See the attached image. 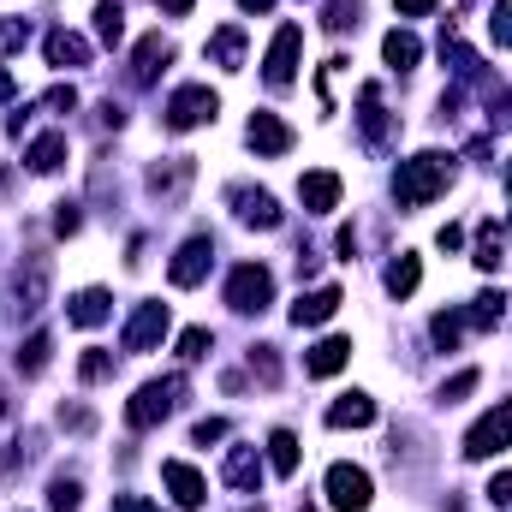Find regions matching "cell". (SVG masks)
Here are the masks:
<instances>
[{"mask_svg":"<svg viewBox=\"0 0 512 512\" xmlns=\"http://www.w3.org/2000/svg\"><path fill=\"white\" fill-rule=\"evenodd\" d=\"M489 36H495V48H512V0H495V12H489Z\"/></svg>","mask_w":512,"mask_h":512,"instance_id":"74e56055","label":"cell"},{"mask_svg":"<svg viewBox=\"0 0 512 512\" xmlns=\"http://www.w3.org/2000/svg\"><path fill=\"white\" fill-rule=\"evenodd\" d=\"M328 423H334V429H370V423H376V399H370V393H340V399L328 405Z\"/></svg>","mask_w":512,"mask_h":512,"instance_id":"7402d4cb","label":"cell"},{"mask_svg":"<svg viewBox=\"0 0 512 512\" xmlns=\"http://www.w3.org/2000/svg\"><path fill=\"white\" fill-rule=\"evenodd\" d=\"M42 298H48V262L36 256L24 268V280H18V310H42Z\"/></svg>","mask_w":512,"mask_h":512,"instance_id":"83f0119b","label":"cell"},{"mask_svg":"<svg viewBox=\"0 0 512 512\" xmlns=\"http://www.w3.org/2000/svg\"><path fill=\"white\" fill-rule=\"evenodd\" d=\"M66 316H72L78 328H102V322L114 316V298H108L102 286H84V292H72V298H66Z\"/></svg>","mask_w":512,"mask_h":512,"instance_id":"ac0fdd59","label":"cell"},{"mask_svg":"<svg viewBox=\"0 0 512 512\" xmlns=\"http://www.w3.org/2000/svg\"><path fill=\"white\" fill-rule=\"evenodd\" d=\"M114 512H161V507L143 501V495H114Z\"/></svg>","mask_w":512,"mask_h":512,"instance_id":"c3c4849f","label":"cell"},{"mask_svg":"<svg viewBox=\"0 0 512 512\" xmlns=\"http://www.w3.org/2000/svg\"><path fill=\"white\" fill-rule=\"evenodd\" d=\"M209 346H215V334H209V328H185V334H179V358H185V364L209 358Z\"/></svg>","mask_w":512,"mask_h":512,"instance_id":"d590c367","label":"cell"},{"mask_svg":"<svg viewBox=\"0 0 512 512\" xmlns=\"http://www.w3.org/2000/svg\"><path fill=\"white\" fill-rule=\"evenodd\" d=\"M340 173H328V167H316V173H304L298 179V197H304V209L310 215H328V209H340Z\"/></svg>","mask_w":512,"mask_h":512,"instance_id":"7c38bea8","label":"cell"},{"mask_svg":"<svg viewBox=\"0 0 512 512\" xmlns=\"http://www.w3.org/2000/svg\"><path fill=\"white\" fill-rule=\"evenodd\" d=\"M191 179H197V161H191V155H167V161L149 167V191H155L161 203H185Z\"/></svg>","mask_w":512,"mask_h":512,"instance_id":"9c48e42d","label":"cell"},{"mask_svg":"<svg viewBox=\"0 0 512 512\" xmlns=\"http://www.w3.org/2000/svg\"><path fill=\"white\" fill-rule=\"evenodd\" d=\"M227 304H233L239 316H262V310L274 304V274H268L262 262H239V268L227 274Z\"/></svg>","mask_w":512,"mask_h":512,"instance_id":"3957f363","label":"cell"},{"mask_svg":"<svg viewBox=\"0 0 512 512\" xmlns=\"http://www.w3.org/2000/svg\"><path fill=\"white\" fill-rule=\"evenodd\" d=\"M78 376H84V382H108V376H114V352H102V346H90V352L78 358Z\"/></svg>","mask_w":512,"mask_h":512,"instance_id":"e575fe53","label":"cell"},{"mask_svg":"<svg viewBox=\"0 0 512 512\" xmlns=\"http://www.w3.org/2000/svg\"><path fill=\"white\" fill-rule=\"evenodd\" d=\"M322 24H328V30H352V24H358V0H328Z\"/></svg>","mask_w":512,"mask_h":512,"instance_id":"f35d334b","label":"cell"},{"mask_svg":"<svg viewBox=\"0 0 512 512\" xmlns=\"http://www.w3.org/2000/svg\"><path fill=\"white\" fill-rule=\"evenodd\" d=\"M24 161H30V173H60V167H66V131H42V137L24 149Z\"/></svg>","mask_w":512,"mask_h":512,"instance_id":"cb8c5ba5","label":"cell"},{"mask_svg":"<svg viewBox=\"0 0 512 512\" xmlns=\"http://www.w3.org/2000/svg\"><path fill=\"white\" fill-rule=\"evenodd\" d=\"M501 245H507V233H501V227H495V221H483V227H477V256H471V262H477V268H489V274H495V268H501V262H507V256H501Z\"/></svg>","mask_w":512,"mask_h":512,"instance_id":"f1b7e54d","label":"cell"},{"mask_svg":"<svg viewBox=\"0 0 512 512\" xmlns=\"http://www.w3.org/2000/svg\"><path fill=\"white\" fill-rule=\"evenodd\" d=\"M96 36H102L108 48L126 42V6H120V0H102V6H96Z\"/></svg>","mask_w":512,"mask_h":512,"instance_id":"4dcf8cb0","label":"cell"},{"mask_svg":"<svg viewBox=\"0 0 512 512\" xmlns=\"http://www.w3.org/2000/svg\"><path fill=\"white\" fill-rule=\"evenodd\" d=\"M185 399V376H161V382H143L137 393L126 399V423L131 429H155L173 417V405Z\"/></svg>","mask_w":512,"mask_h":512,"instance_id":"7a4b0ae2","label":"cell"},{"mask_svg":"<svg viewBox=\"0 0 512 512\" xmlns=\"http://www.w3.org/2000/svg\"><path fill=\"white\" fill-rule=\"evenodd\" d=\"M358 131H364V143H370V149H382L387 137H393V120L382 114V90H376V84H364V90H358Z\"/></svg>","mask_w":512,"mask_h":512,"instance_id":"2e32d148","label":"cell"},{"mask_svg":"<svg viewBox=\"0 0 512 512\" xmlns=\"http://www.w3.org/2000/svg\"><path fill=\"white\" fill-rule=\"evenodd\" d=\"M155 6H161V12H167V18H185V12H191V6H197V0H155Z\"/></svg>","mask_w":512,"mask_h":512,"instance_id":"f5cc1de1","label":"cell"},{"mask_svg":"<svg viewBox=\"0 0 512 512\" xmlns=\"http://www.w3.org/2000/svg\"><path fill=\"white\" fill-rule=\"evenodd\" d=\"M483 382V376H477V370H459V376H453V382L441 387V405H459V399H465V393H471V387Z\"/></svg>","mask_w":512,"mask_h":512,"instance_id":"60d3db41","label":"cell"},{"mask_svg":"<svg viewBox=\"0 0 512 512\" xmlns=\"http://www.w3.org/2000/svg\"><path fill=\"white\" fill-rule=\"evenodd\" d=\"M268 465H274L280 477L298 471V435H292V429H274V435H268Z\"/></svg>","mask_w":512,"mask_h":512,"instance_id":"f546056e","label":"cell"},{"mask_svg":"<svg viewBox=\"0 0 512 512\" xmlns=\"http://www.w3.org/2000/svg\"><path fill=\"white\" fill-rule=\"evenodd\" d=\"M346 364H352V340L346 334H328V340H316L304 352V376H340Z\"/></svg>","mask_w":512,"mask_h":512,"instance_id":"4fadbf2b","label":"cell"},{"mask_svg":"<svg viewBox=\"0 0 512 512\" xmlns=\"http://www.w3.org/2000/svg\"><path fill=\"white\" fill-rule=\"evenodd\" d=\"M215 114H221V96H215L209 84H185V90H173V102H167L161 126H167V131H197V126H209Z\"/></svg>","mask_w":512,"mask_h":512,"instance_id":"277c9868","label":"cell"},{"mask_svg":"<svg viewBox=\"0 0 512 512\" xmlns=\"http://www.w3.org/2000/svg\"><path fill=\"white\" fill-rule=\"evenodd\" d=\"M501 316H507V292H501V286H495V292H483V298L465 310V322H471V328H495Z\"/></svg>","mask_w":512,"mask_h":512,"instance_id":"1f68e13d","label":"cell"},{"mask_svg":"<svg viewBox=\"0 0 512 512\" xmlns=\"http://www.w3.org/2000/svg\"><path fill=\"white\" fill-rule=\"evenodd\" d=\"M304 512H310V507H304Z\"/></svg>","mask_w":512,"mask_h":512,"instance_id":"680465c9","label":"cell"},{"mask_svg":"<svg viewBox=\"0 0 512 512\" xmlns=\"http://www.w3.org/2000/svg\"><path fill=\"white\" fill-rule=\"evenodd\" d=\"M78 495H84L78 477H54L48 483V512H78Z\"/></svg>","mask_w":512,"mask_h":512,"instance_id":"836d02e7","label":"cell"},{"mask_svg":"<svg viewBox=\"0 0 512 512\" xmlns=\"http://www.w3.org/2000/svg\"><path fill=\"white\" fill-rule=\"evenodd\" d=\"M382 60L393 66V72H411V66L423 60V42H417L411 30H387L382 36Z\"/></svg>","mask_w":512,"mask_h":512,"instance_id":"d4e9b609","label":"cell"},{"mask_svg":"<svg viewBox=\"0 0 512 512\" xmlns=\"http://www.w3.org/2000/svg\"><path fill=\"white\" fill-rule=\"evenodd\" d=\"M399 6V18H423V12H435V0H393Z\"/></svg>","mask_w":512,"mask_h":512,"instance_id":"816d5d0a","label":"cell"},{"mask_svg":"<svg viewBox=\"0 0 512 512\" xmlns=\"http://www.w3.org/2000/svg\"><path fill=\"white\" fill-rule=\"evenodd\" d=\"M203 54H209V66L239 72V66H245V30H239V24H221V30L209 36V48H203Z\"/></svg>","mask_w":512,"mask_h":512,"instance_id":"ffe728a7","label":"cell"},{"mask_svg":"<svg viewBox=\"0 0 512 512\" xmlns=\"http://www.w3.org/2000/svg\"><path fill=\"white\" fill-rule=\"evenodd\" d=\"M328 501H334V512H364L370 507V471L364 465H328Z\"/></svg>","mask_w":512,"mask_h":512,"instance_id":"ba28073f","label":"cell"},{"mask_svg":"<svg viewBox=\"0 0 512 512\" xmlns=\"http://www.w3.org/2000/svg\"><path fill=\"white\" fill-rule=\"evenodd\" d=\"M239 6H245V12H268V6H274V0H239Z\"/></svg>","mask_w":512,"mask_h":512,"instance_id":"11a10c76","label":"cell"},{"mask_svg":"<svg viewBox=\"0 0 512 512\" xmlns=\"http://www.w3.org/2000/svg\"><path fill=\"white\" fill-rule=\"evenodd\" d=\"M245 137H251L256 155H286V149H292V126H286L280 114H268V108H262V114H251Z\"/></svg>","mask_w":512,"mask_h":512,"instance_id":"9a60e30c","label":"cell"},{"mask_svg":"<svg viewBox=\"0 0 512 512\" xmlns=\"http://www.w3.org/2000/svg\"><path fill=\"white\" fill-rule=\"evenodd\" d=\"M447 179H453V155L423 149V155L399 161V173H393V197H399V209H423V203H435V197L447 191Z\"/></svg>","mask_w":512,"mask_h":512,"instance_id":"6da1fadb","label":"cell"},{"mask_svg":"<svg viewBox=\"0 0 512 512\" xmlns=\"http://www.w3.org/2000/svg\"><path fill=\"white\" fill-rule=\"evenodd\" d=\"M161 483L173 489V501H179L185 512H197L203 501H209V483H203V471H197V465H185V459H167V465H161Z\"/></svg>","mask_w":512,"mask_h":512,"instance_id":"8fae6325","label":"cell"},{"mask_svg":"<svg viewBox=\"0 0 512 512\" xmlns=\"http://www.w3.org/2000/svg\"><path fill=\"white\" fill-rule=\"evenodd\" d=\"M24 42H30V24H24V18H0V60L18 54Z\"/></svg>","mask_w":512,"mask_h":512,"instance_id":"8d00e7d4","label":"cell"},{"mask_svg":"<svg viewBox=\"0 0 512 512\" xmlns=\"http://www.w3.org/2000/svg\"><path fill=\"white\" fill-rule=\"evenodd\" d=\"M435 245H441V251H459V245H465V227H453V221H447V227L435 233Z\"/></svg>","mask_w":512,"mask_h":512,"instance_id":"681fc988","label":"cell"},{"mask_svg":"<svg viewBox=\"0 0 512 512\" xmlns=\"http://www.w3.org/2000/svg\"><path fill=\"white\" fill-rule=\"evenodd\" d=\"M191 441H197V447H209V441H227V423H221V417H203V423L191 429Z\"/></svg>","mask_w":512,"mask_h":512,"instance_id":"bcb514c9","label":"cell"},{"mask_svg":"<svg viewBox=\"0 0 512 512\" xmlns=\"http://www.w3.org/2000/svg\"><path fill=\"white\" fill-rule=\"evenodd\" d=\"M483 495H489V507H512V471H495Z\"/></svg>","mask_w":512,"mask_h":512,"instance_id":"f6af8a7d","label":"cell"},{"mask_svg":"<svg viewBox=\"0 0 512 512\" xmlns=\"http://www.w3.org/2000/svg\"><path fill=\"white\" fill-rule=\"evenodd\" d=\"M102 126H114V131H120V126H126V108H114V102H102Z\"/></svg>","mask_w":512,"mask_h":512,"instance_id":"db71d44e","label":"cell"},{"mask_svg":"<svg viewBox=\"0 0 512 512\" xmlns=\"http://www.w3.org/2000/svg\"><path fill=\"white\" fill-rule=\"evenodd\" d=\"M48 352H54V334H48V328H36V334L18 346V358H12V364H18V376H42V370H48Z\"/></svg>","mask_w":512,"mask_h":512,"instance_id":"4316f807","label":"cell"},{"mask_svg":"<svg viewBox=\"0 0 512 512\" xmlns=\"http://www.w3.org/2000/svg\"><path fill=\"white\" fill-rule=\"evenodd\" d=\"M42 54H48V66H84L90 60V42L78 30H48L42 36Z\"/></svg>","mask_w":512,"mask_h":512,"instance_id":"603a6c76","label":"cell"},{"mask_svg":"<svg viewBox=\"0 0 512 512\" xmlns=\"http://www.w3.org/2000/svg\"><path fill=\"white\" fill-rule=\"evenodd\" d=\"M346 298H340V286H316V292H298V304H292V322L298 328H322L334 310H340Z\"/></svg>","mask_w":512,"mask_h":512,"instance_id":"e0dca14e","label":"cell"},{"mask_svg":"<svg viewBox=\"0 0 512 512\" xmlns=\"http://www.w3.org/2000/svg\"><path fill=\"white\" fill-rule=\"evenodd\" d=\"M221 477H227V489L256 495V489H262V459H256V447H233L227 465H221Z\"/></svg>","mask_w":512,"mask_h":512,"instance_id":"d6986e66","label":"cell"},{"mask_svg":"<svg viewBox=\"0 0 512 512\" xmlns=\"http://www.w3.org/2000/svg\"><path fill=\"white\" fill-rule=\"evenodd\" d=\"M233 203H239V221L256 227V233H274V227L286 221V215H280V203H274L268 191H251V185H239V191H233Z\"/></svg>","mask_w":512,"mask_h":512,"instance_id":"5bb4252c","label":"cell"},{"mask_svg":"<svg viewBox=\"0 0 512 512\" xmlns=\"http://www.w3.org/2000/svg\"><path fill=\"white\" fill-rule=\"evenodd\" d=\"M60 429H72V435H90V429H96V417H90L84 405H60Z\"/></svg>","mask_w":512,"mask_h":512,"instance_id":"ee69618b","label":"cell"},{"mask_svg":"<svg viewBox=\"0 0 512 512\" xmlns=\"http://www.w3.org/2000/svg\"><path fill=\"white\" fill-rule=\"evenodd\" d=\"M251 370H256L268 387L280 382V358H274V346H256V352H251Z\"/></svg>","mask_w":512,"mask_h":512,"instance_id":"ab89813d","label":"cell"},{"mask_svg":"<svg viewBox=\"0 0 512 512\" xmlns=\"http://www.w3.org/2000/svg\"><path fill=\"white\" fill-rule=\"evenodd\" d=\"M42 108H48V114H72V108H78V90H72V84H54V90L42 96Z\"/></svg>","mask_w":512,"mask_h":512,"instance_id":"b9f144b4","label":"cell"},{"mask_svg":"<svg viewBox=\"0 0 512 512\" xmlns=\"http://www.w3.org/2000/svg\"><path fill=\"white\" fill-rule=\"evenodd\" d=\"M167 328H173L167 304H161V298H143V304L126 316V334H120V346H126V352H155V346L167 340Z\"/></svg>","mask_w":512,"mask_h":512,"instance_id":"8992f818","label":"cell"},{"mask_svg":"<svg viewBox=\"0 0 512 512\" xmlns=\"http://www.w3.org/2000/svg\"><path fill=\"white\" fill-rule=\"evenodd\" d=\"M459 334H465V310H441V316L429 322V340H435L441 352H453V346H459Z\"/></svg>","mask_w":512,"mask_h":512,"instance_id":"d6a6232c","label":"cell"},{"mask_svg":"<svg viewBox=\"0 0 512 512\" xmlns=\"http://www.w3.org/2000/svg\"><path fill=\"white\" fill-rule=\"evenodd\" d=\"M334 251L352 262V256H358V233H352V227H340V233H334Z\"/></svg>","mask_w":512,"mask_h":512,"instance_id":"f907efd6","label":"cell"},{"mask_svg":"<svg viewBox=\"0 0 512 512\" xmlns=\"http://www.w3.org/2000/svg\"><path fill=\"white\" fill-rule=\"evenodd\" d=\"M501 179H507V197H512V161H507V173H501ZM507 233H512V221H507Z\"/></svg>","mask_w":512,"mask_h":512,"instance_id":"6f0895ef","label":"cell"},{"mask_svg":"<svg viewBox=\"0 0 512 512\" xmlns=\"http://www.w3.org/2000/svg\"><path fill=\"white\" fill-rule=\"evenodd\" d=\"M382 280H387V292H393V298H411V292H417V280H423V262H417L411 251H399L393 262H387Z\"/></svg>","mask_w":512,"mask_h":512,"instance_id":"484cf974","label":"cell"},{"mask_svg":"<svg viewBox=\"0 0 512 512\" xmlns=\"http://www.w3.org/2000/svg\"><path fill=\"white\" fill-rule=\"evenodd\" d=\"M298 48H304V30H298V24H280L274 42H268V60H262L268 90H286V84L298 78Z\"/></svg>","mask_w":512,"mask_h":512,"instance_id":"52a82bcc","label":"cell"},{"mask_svg":"<svg viewBox=\"0 0 512 512\" xmlns=\"http://www.w3.org/2000/svg\"><path fill=\"white\" fill-rule=\"evenodd\" d=\"M489 120H495L501 131H512V90H501V96L489 102Z\"/></svg>","mask_w":512,"mask_h":512,"instance_id":"7dc6e473","label":"cell"},{"mask_svg":"<svg viewBox=\"0 0 512 512\" xmlns=\"http://www.w3.org/2000/svg\"><path fill=\"white\" fill-rule=\"evenodd\" d=\"M78 227H84V215H78V203H54V233H60V239H72Z\"/></svg>","mask_w":512,"mask_h":512,"instance_id":"7bdbcfd3","label":"cell"},{"mask_svg":"<svg viewBox=\"0 0 512 512\" xmlns=\"http://www.w3.org/2000/svg\"><path fill=\"white\" fill-rule=\"evenodd\" d=\"M512 447V399H501L495 411H483L465 435V459H495Z\"/></svg>","mask_w":512,"mask_h":512,"instance_id":"5b68a950","label":"cell"},{"mask_svg":"<svg viewBox=\"0 0 512 512\" xmlns=\"http://www.w3.org/2000/svg\"><path fill=\"white\" fill-rule=\"evenodd\" d=\"M209 262H215V239H209V233H191V239L179 245V256L167 262V280H173V286H197V280L209 274Z\"/></svg>","mask_w":512,"mask_h":512,"instance_id":"30bf717a","label":"cell"},{"mask_svg":"<svg viewBox=\"0 0 512 512\" xmlns=\"http://www.w3.org/2000/svg\"><path fill=\"white\" fill-rule=\"evenodd\" d=\"M6 96H12V78H6V72H0V102H6Z\"/></svg>","mask_w":512,"mask_h":512,"instance_id":"9f6ffc18","label":"cell"},{"mask_svg":"<svg viewBox=\"0 0 512 512\" xmlns=\"http://www.w3.org/2000/svg\"><path fill=\"white\" fill-rule=\"evenodd\" d=\"M167 60H173V42L155 30V36L137 42V54H131V78H137V84H155V72H161Z\"/></svg>","mask_w":512,"mask_h":512,"instance_id":"44dd1931","label":"cell"}]
</instances>
